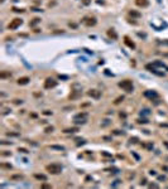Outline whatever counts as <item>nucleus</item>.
Instances as JSON below:
<instances>
[{"label":"nucleus","mask_w":168,"mask_h":189,"mask_svg":"<svg viewBox=\"0 0 168 189\" xmlns=\"http://www.w3.org/2000/svg\"><path fill=\"white\" fill-rule=\"evenodd\" d=\"M82 23H83L86 27H94V25H96L97 19H96L95 16H83V18H82Z\"/></svg>","instance_id":"nucleus-4"},{"label":"nucleus","mask_w":168,"mask_h":189,"mask_svg":"<svg viewBox=\"0 0 168 189\" xmlns=\"http://www.w3.org/2000/svg\"><path fill=\"white\" fill-rule=\"evenodd\" d=\"M124 43L126 44L130 49H135V43H134V42H133L129 37H124Z\"/></svg>","instance_id":"nucleus-9"},{"label":"nucleus","mask_w":168,"mask_h":189,"mask_svg":"<svg viewBox=\"0 0 168 189\" xmlns=\"http://www.w3.org/2000/svg\"><path fill=\"white\" fill-rule=\"evenodd\" d=\"M123 100H124V96H120V97H118V98L114 101V103H115V105H119L120 102H123Z\"/></svg>","instance_id":"nucleus-21"},{"label":"nucleus","mask_w":168,"mask_h":189,"mask_svg":"<svg viewBox=\"0 0 168 189\" xmlns=\"http://www.w3.org/2000/svg\"><path fill=\"white\" fill-rule=\"evenodd\" d=\"M41 188H52V185H49V184H41Z\"/></svg>","instance_id":"nucleus-27"},{"label":"nucleus","mask_w":168,"mask_h":189,"mask_svg":"<svg viewBox=\"0 0 168 189\" xmlns=\"http://www.w3.org/2000/svg\"><path fill=\"white\" fill-rule=\"evenodd\" d=\"M12 77V72H6V71H3L0 73V78L1 79H6V78H10Z\"/></svg>","instance_id":"nucleus-14"},{"label":"nucleus","mask_w":168,"mask_h":189,"mask_svg":"<svg viewBox=\"0 0 168 189\" xmlns=\"http://www.w3.org/2000/svg\"><path fill=\"white\" fill-rule=\"evenodd\" d=\"M82 4L87 6V5H90V4H91V0H82Z\"/></svg>","instance_id":"nucleus-25"},{"label":"nucleus","mask_w":168,"mask_h":189,"mask_svg":"<svg viewBox=\"0 0 168 189\" xmlns=\"http://www.w3.org/2000/svg\"><path fill=\"white\" fill-rule=\"evenodd\" d=\"M39 22H41V18H34V19H33V22L29 23V25H31V27H34V25H35V24H38Z\"/></svg>","instance_id":"nucleus-19"},{"label":"nucleus","mask_w":168,"mask_h":189,"mask_svg":"<svg viewBox=\"0 0 168 189\" xmlns=\"http://www.w3.org/2000/svg\"><path fill=\"white\" fill-rule=\"evenodd\" d=\"M34 178L38 179V180H42V182H47L48 180V176L44 174H34Z\"/></svg>","instance_id":"nucleus-15"},{"label":"nucleus","mask_w":168,"mask_h":189,"mask_svg":"<svg viewBox=\"0 0 168 189\" xmlns=\"http://www.w3.org/2000/svg\"><path fill=\"white\" fill-rule=\"evenodd\" d=\"M22 24H23V19H22V18H14V19L8 24V29L9 30H15V29H18Z\"/></svg>","instance_id":"nucleus-3"},{"label":"nucleus","mask_w":168,"mask_h":189,"mask_svg":"<svg viewBox=\"0 0 168 189\" xmlns=\"http://www.w3.org/2000/svg\"><path fill=\"white\" fill-rule=\"evenodd\" d=\"M49 147L53 149V150H60V151H63V150H64V146H61V145H51Z\"/></svg>","instance_id":"nucleus-18"},{"label":"nucleus","mask_w":168,"mask_h":189,"mask_svg":"<svg viewBox=\"0 0 168 189\" xmlns=\"http://www.w3.org/2000/svg\"><path fill=\"white\" fill-rule=\"evenodd\" d=\"M43 115H52V111H48V110H46V111H43Z\"/></svg>","instance_id":"nucleus-29"},{"label":"nucleus","mask_w":168,"mask_h":189,"mask_svg":"<svg viewBox=\"0 0 168 189\" xmlns=\"http://www.w3.org/2000/svg\"><path fill=\"white\" fill-rule=\"evenodd\" d=\"M137 122L138 124H148V120H145V118H138Z\"/></svg>","instance_id":"nucleus-22"},{"label":"nucleus","mask_w":168,"mask_h":189,"mask_svg":"<svg viewBox=\"0 0 168 189\" xmlns=\"http://www.w3.org/2000/svg\"><path fill=\"white\" fill-rule=\"evenodd\" d=\"M46 170L48 173H51V174L57 175L62 172V165L61 164H57V163H52V164L46 165Z\"/></svg>","instance_id":"nucleus-1"},{"label":"nucleus","mask_w":168,"mask_h":189,"mask_svg":"<svg viewBox=\"0 0 168 189\" xmlns=\"http://www.w3.org/2000/svg\"><path fill=\"white\" fill-rule=\"evenodd\" d=\"M10 179H12V180H15V179H23V175H13Z\"/></svg>","instance_id":"nucleus-24"},{"label":"nucleus","mask_w":168,"mask_h":189,"mask_svg":"<svg viewBox=\"0 0 168 189\" xmlns=\"http://www.w3.org/2000/svg\"><path fill=\"white\" fill-rule=\"evenodd\" d=\"M29 81H31V78H29V77H27V76H24V77L18 78L16 83H18L19 86H24V85H28V83H29Z\"/></svg>","instance_id":"nucleus-7"},{"label":"nucleus","mask_w":168,"mask_h":189,"mask_svg":"<svg viewBox=\"0 0 168 189\" xmlns=\"http://www.w3.org/2000/svg\"><path fill=\"white\" fill-rule=\"evenodd\" d=\"M107 37L109 38H111L113 41H116L118 39V34H116V32L114 29H109L107 30Z\"/></svg>","instance_id":"nucleus-10"},{"label":"nucleus","mask_w":168,"mask_h":189,"mask_svg":"<svg viewBox=\"0 0 168 189\" xmlns=\"http://www.w3.org/2000/svg\"><path fill=\"white\" fill-rule=\"evenodd\" d=\"M87 95L90 97H92V98H95V100H99L101 97V91H99V89H90L87 92Z\"/></svg>","instance_id":"nucleus-6"},{"label":"nucleus","mask_w":168,"mask_h":189,"mask_svg":"<svg viewBox=\"0 0 168 189\" xmlns=\"http://www.w3.org/2000/svg\"><path fill=\"white\" fill-rule=\"evenodd\" d=\"M13 10H14V12H15V13H24V12H25V10H24V9H15V8H14V9H13Z\"/></svg>","instance_id":"nucleus-26"},{"label":"nucleus","mask_w":168,"mask_h":189,"mask_svg":"<svg viewBox=\"0 0 168 189\" xmlns=\"http://www.w3.org/2000/svg\"><path fill=\"white\" fill-rule=\"evenodd\" d=\"M14 103H15V105H19V103H23V100H14Z\"/></svg>","instance_id":"nucleus-30"},{"label":"nucleus","mask_w":168,"mask_h":189,"mask_svg":"<svg viewBox=\"0 0 168 189\" xmlns=\"http://www.w3.org/2000/svg\"><path fill=\"white\" fill-rule=\"evenodd\" d=\"M53 130H54V127H53V126H48V127H46V129H44V132L49 134V132H53Z\"/></svg>","instance_id":"nucleus-20"},{"label":"nucleus","mask_w":168,"mask_h":189,"mask_svg":"<svg viewBox=\"0 0 168 189\" xmlns=\"http://www.w3.org/2000/svg\"><path fill=\"white\" fill-rule=\"evenodd\" d=\"M135 5L139 8H147L149 6V0H134Z\"/></svg>","instance_id":"nucleus-8"},{"label":"nucleus","mask_w":168,"mask_h":189,"mask_svg":"<svg viewBox=\"0 0 168 189\" xmlns=\"http://www.w3.org/2000/svg\"><path fill=\"white\" fill-rule=\"evenodd\" d=\"M149 173H151V174H152V175H155V172H154V170H151Z\"/></svg>","instance_id":"nucleus-34"},{"label":"nucleus","mask_w":168,"mask_h":189,"mask_svg":"<svg viewBox=\"0 0 168 189\" xmlns=\"http://www.w3.org/2000/svg\"><path fill=\"white\" fill-rule=\"evenodd\" d=\"M1 166H3V168H8V169H12V165H9V164H1Z\"/></svg>","instance_id":"nucleus-28"},{"label":"nucleus","mask_w":168,"mask_h":189,"mask_svg":"<svg viewBox=\"0 0 168 189\" xmlns=\"http://www.w3.org/2000/svg\"><path fill=\"white\" fill-rule=\"evenodd\" d=\"M78 131V127H70V129H64L63 132L64 134H72V132H77Z\"/></svg>","instance_id":"nucleus-16"},{"label":"nucleus","mask_w":168,"mask_h":189,"mask_svg":"<svg viewBox=\"0 0 168 189\" xmlns=\"http://www.w3.org/2000/svg\"><path fill=\"white\" fill-rule=\"evenodd\" d=\"M118 86L122 88V89H124L125 92H128V93L133 92V89H134L133 81H132V79H123L122 82H119V83H118Z\"/></svg>","instance_id":"nucleus-2"},{"label":"nucleus","mask_w":168,"mask_h":189,"mask_svg":"<svg viewBox=\"0 0 168 189\" xmlns=\"http://www.w3.org/2000/svg\"><path fill=\"white\" fill-rule=\"evenodd\" d=\"M149 187H153V188H157V187H158V185H157V184H151V185H149Z\"/></svg>","instance_id":"nucleus-33"},{"label":"nucleus","mask_w":168,"mask_h":189,"mask_svg":"<svg viewBox=\"0 0 168 189\" xmlns=\"http://www.w3.org/2000/svg\"><path fill=\"white\" fill-rule=\"evenodd\" d=\"M129 16H132V18H140L142 16V14L138 12V10H134V9H132V10H129Z\"/></svg>","instance_id":"nucleus-12"},{"label":"nucleus","mask_w":168,"mask_h":189,"mask_svg":"<svg viewBox=\"0 0 168 189\" xmlns=\"http://www.w3.org/2000/svg\"><path fill=\"white\" fill-rule=\"evenodd\" d=\"M78 118H87V112H80L75 116V120H78Z\"/></svg>","instance_id":"nucleus-17"},{"label":"nucleus","mask_w":168,"mask_h":189,"mask_svg":"<svg viewBox=\"0 0 168 189\" xmlns=\"http://www.w3.org/2000/svg\"><path fill=\"white\" fill-rule=\"evenodd\" d=\"M0 1H1V3H4V1H5V0H0Z\"/></svg>","instance_id":"nucleus-35"},{"label":"nucleus","mask_w":168,"mask_h":189,"mask_svg":"<svg viewBox=\"0 0 168 189\" xmlns=\"http://www.w3.org/2000/svg\"><path fill=\"white\" fill-rule=\"evenodd\" d=\"M145 182H147V179H143V180L140 182V184H145Z\"/></svg>","instance_id":"nucleus-32"},{"label":"nucleus","mask_w":168,"mask_h":189,"mask_svg":"<svg viewBox=\"0 0 168 189\" xmlns=\"http://www.w3.org/2000/svg\"><path fill=\"white\" fill-rule=\"evenodd\" d=\"M119 115H120V117H126V115H125V114H124V112H120V114H119Z\"/></svg>","instance_id":"nucleus-31"},{"label":"nucleus","mask_w":168,"mask_h":189,"mask_svg":"<svg viewBox=\"0 0 168 189\" xmlns=\"http://www.w3.org/2000/svg\"><path fill=\"white\" fill-rule=\"evenodd\" d=\"M144 96H145V97H149V98H157V97H158V95H157V93H155V92H151V91H145V92H144Z\"/></svg>","instance_id":"nucleus-13"},{"label":"nucleus","mask_w":168,"mask_h":189,"mask_svg":"<svg viewBox=\"0 0 168 189\" xmlns=\"http://www.w3.org/2000/svg\"><path fill=\"white\" fill-rule=\"evenodd\" d=\"M78 97H81V92H80V91H72V92L70 93V96H68L70 100H76Z\"/></svg>","instance_id":"nucleus-11"},{"label":"nucleus","mask_w":168,"mask_h":189,"mask_svg":"<svg viewBox=\"0 0 168 189\" xmlns=\"http://www.w3.org/2000/svg\"><path fill=\"white\" fill-rule=\"evenodd\" d=\"M18 151H19V153H23V154H28V153H29V151H28L27 149H24V147H19Z\"/></svg>","instance_id":"nucleus-23"},{"label":"nucleus","mask_w":168,"mask_h":189,"mask_svg":"<svg viewBox=\"0 0 168 189\" xmlns=\"http://www.w3.org/2000/svg\"><path fill=\"white\" fill-rule=\"evenodd\" d=\"M56 86H57V81H56V79H53V78H51V77L46 78V81H44V88H46V89L54 88Z\"/></svg>","instance_id":"nucleus-5"}]
</instances>
